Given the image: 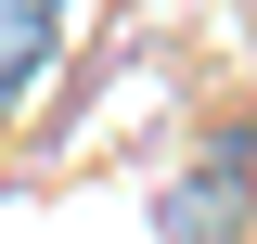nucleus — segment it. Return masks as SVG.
Returning a JSON list of instances; mask_svg holds the SVG:
<instances>
[{"mask_svg":"<svg viewBox=\"0 0 257 244\" xmlns=\"http://www.w3.org/2000/svg\"><path fill=\"white\" fill-rule=\"evenodd\" d=\"M155 231L167 244H244V142H219L206 167H180L155 193Z\"/></svg>","mask_w":257,"mask_h":244,"instance_id":"f257e3e1","label":"nucleus"},{"mask_svg":"<svg viewBox=\"0 0 257 244\" xmlns=\"http://www.w3.org/2000/svg\"><path fill=\"white\" fill-rule=\"evenodd\" d=\"M64 26H77V0H0V116H26V90L52 77Z\"/></svg>","mask_w":257,"mask_h":244,"instance_id":"f03ea898","label":"nucleus"}]
</instances>
